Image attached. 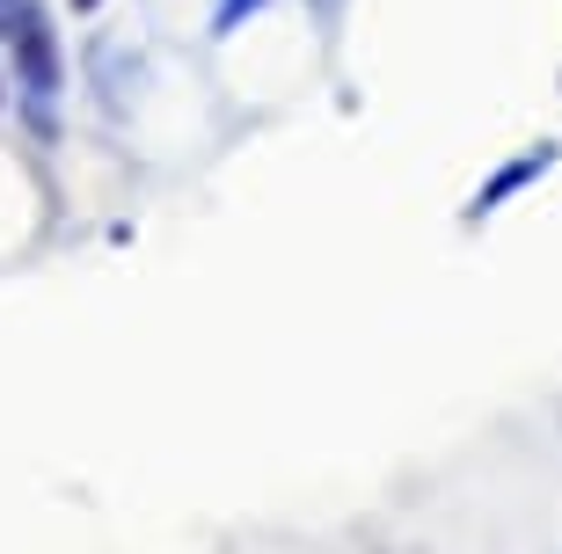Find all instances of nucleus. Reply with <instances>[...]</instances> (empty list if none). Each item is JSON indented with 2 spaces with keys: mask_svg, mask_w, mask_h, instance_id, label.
I'll return each instance as SVG.
<instances>
[{
  "mask_svg": "<svg viewBox=\"0 0 562 554\" xmlns=\"http://www.w3.org/2000/svg\"><path fill=\"white\" fill-rule=\"evenodd\" d=\"M0 44L15 52V88L30 103H52L66 88V66H59V37H52V15H44L37 0H15L8 22H0Z\"/></svg>",
  "mask_w": 562,
  "mask_h": 554,
  "instance_id": "obj_1",
  "label": "nucleus"
},
{
  "mask_svg": "<svg viewBox=\"0 0 562 554\" xmlns=\"http://www.w3.org/2000/svg\"><path fill=\"white\" fill-rule=\"evenodd\" d=\"M555 154H562V146H533V154H519L512 168H497V176H490V183L475 190V205H468V219H490V212H497L504 197H512V190H526L533 176H548V168H555Z\"/></svg>",
  "mask_w": 562,
  "mask_h": 554,
  "instance_id": "obj_2",
  "label": "nucleus"
},
{
  "mask_svg": "<svg viewBox=\"0 0 562 554\" xmlns=\"http://www.w3.org/2000/svg\"><path fill=\"white\" fill-rule=\"evenodd\" d=\"M256 8H263V0H220V8H212V30L227 37L234 22H241V15H256Z\"/></svg>",
  "mask_w": 562,
  "mask_h": 554,
  "instance_id": "obj_3",
  "label": "nucleus"
},
{
  "mask_svg": "<svg viewBox=\"0 0 562 554\" xmlns=\"http://www.w3.org/2000/svg\"><path fill=\"white\" fill-rule=\"evenodd\" d=\"M95 8H103V0H74V15H95Z\"/></svg>",
  "mask_w": 562,
  "mask_h": 554,
  "instance_id": "obj_4",
  "label": "nucleus"
},
{
  "mask_svg": "<svg viewBox=\"0 0 562 554\" xmlns=\"http://www.w3.org/2000/svg\"><path fill=\"white\" fill-rule=\"evenodd\" d=\"M8 8H15V0H0V22H8Z\"/></svg>",
  "mask_w": 562,
  "mask_h": 554,
  "instance_id": "obj_5",
  "label": "nucleus"
}]
</instances>
